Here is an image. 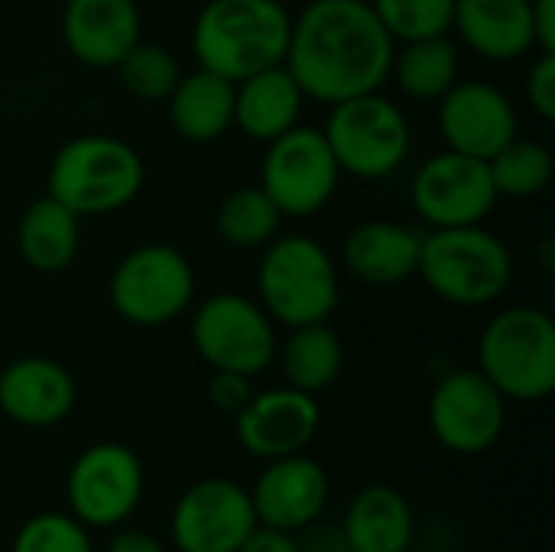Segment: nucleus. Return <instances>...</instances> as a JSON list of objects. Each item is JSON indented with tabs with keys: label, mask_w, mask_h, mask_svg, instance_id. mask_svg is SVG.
I'll return each mask as SVG.
<instances>
[{
	"label": "nucleus",
	"mask_w": 555,
	"mask_h": 552,
	"mask_svg": "<svg viewBox=\"0 0 555 552\" xmlns=\"http://www.w3.org/2000/svg\"><path fill=\"white\" fill-rule=\"evenodd\" d=\"M397 42L377 20L371 0H309L293 20L283 65L302 94L338 104L380 91L390 81Z\"/></svg>",
	"instance_id": "f257e3e1"
},
{
	"label": "nucleus",
	"mask_w": 555,
	"mask_h": 552,
	"mask_svg": "<svg viewBox=\"0 0 555 552\" xmlns=\"http://www.w3.org/2000/svg\"><path fill=\"white\" fill-rule=\"evenodd\" d=\"M289 33L293 13L280 0H208L192 26V52L202 68L241 81L280 65Z\"/></svg>",
	"instance_id": "f03ea898"
},
{
	"label": "nucleus",
	"mask_w": 555,
	"mask_h": 552,
	"mask_svg": "<svg viewBox=\"0 0 555 552\" xmlns=\"http://www.w3.org/2000/svg\"><path fill=\"white\" fill-rule=\"evenodd\" d=\"M140 153L111 133H81L59 146L49 163L46 195L78 218H101L127 208L143 189Z\"/></svg>",
	"instance_id": "7ed1b4c3"
},
{
	"label": "nucleus",
	"mask_w": 555,
	"mask_h": 552,
	"mask_svg": "<svg viewBox=\"0 0 555 552\" xmlns=\"http://www.w3.org/2000/svg\"><path fill=\"white\" fill-rule=\"evenodd\" d=\"M416 273L442 303L478 309L507 293L514 280V254L485 224L436 228L423 234Z\"/></svg>",
	"instance_id": "20e7f679"
},
{
	"label": "nucleus",
	"mask_w": 555,
	"mask_h": 552,
	"mask_svg": "<svg viewBox=\"0 0 555 552\" xmlns=\"http://www.w3.org/2000/svg\"><path fill=\"white\" fill-rule=\"evenodd\" d=\"M478 371L504 400L537 403L555 390V322L540 306H507L481 332Z\"/></svg>",
	"instance_id": "39448f33"
},
{
	"label": "nucleus",
	"mask_w": 555,
	"mask_h": 552,
	"mask_svg": "<svg viewBox=\"0 0 555 552\" xmlns=\"http://www.w3.org/2000/svg\"><path fill=\"white\" fill-rule=\"evenodd\" d=\"M257 296L263 312L286 329L328 322L341 296L338 267L315 238H273L257 267Z\"/></svg>",
	"instance_id": "423d86ee"
},
{
	"label": "nucleus",
	"mask_w": 555,
	"mask_h": 552,
	"mask_svg": "<svg viewBox=\"0 0 555 552\" xmlns=\"http://www.w3.org/2000/svg\"><path fill=\"white\" fill-rule=\"evenodd\" d=\"M328 107L322 133L341 172L354 179H387L406 163L413 146L410 120L387 94L367 91Z\"/></svg>",
	"instance_id": "0eeeda50"
},
{
	"label": "nucleus",
	"mask_w": 555,
	"mask_h": 552,
	"mask_svg": "<svg viewBox=\"0 0 555 552\" xmlns=\"http://www.w3.org/2000/svg\"><path fill=\"white\" fill-rule=\"evenodd\" d=\"M114 312L140 329L176 322L195 296V270L172 244H143L120 257L111 273Z\"/></svg>",
	"instance_id": "6e6552de"
},
{
	"label": "nucleus",
	"mask_w": 555,
	"mask_h": 552,
	"mask_svg": "<svg viewBox=\"0 0 555 552\" xmlns=\"http://www.w3.org/2000/svg\"><path fill=\"white\" fill-rule=\"evenodd\" d=\"M263 146L267 153L257 185L270 195L283 218H309L332 202L341 169L319 127L296 124Z\"/></svg>",
	"instance_id": "1a4fd4ad"
},
{
	"label": "nucleus",
	"mask_w": 555,
	"mask_h": 552,
	"mask_svg": "<svg viewBox=\"0 0 555 552\" xmlns=\"http://www.w3.org/2000/svg\"><path fill=\"white\" fill-rule=\"evenodd\" d=\"M276 322L260 303L218 293L208 296L192 316V348L211 371H234L257 377L276 358Z\"/></svg>",
	"instance_id": "9d476101"
},
{
	"label": "nucleus",
	"mask_w": 555,
	"mask_h": 552,
	"mask_svg": "<svg viewBox=\"0 0 555 552\" xmlns=\"http://www.w3.org/2000/svg\"><path fill=\"white\" fill-rule=\"evenodd\" d=\"M146 472L140 455L124 442H94L68 468V514L88 530H114L133 517L143 501Z\"/></svg>",
	"instance_id": "9b49d317"
},
{
	"label": "nucleus",
	"mask_w": 555,
	"mask_h": 552,
	"mask_svg": "<svg viewBox=\"0 0 555 552\" xmlns=\"http://www.w3.org/2000/svg\"><path fill=\"white\" fill-rule=\"evenodd\" d=\"M498 198L488 163L455 150L429 156L410 185V205L429 231L485 224Z\"/></svg>",
	"instance_id": "f8f14e48"
},
{
	"label": "nucleus",
	"mask_w": 555,
	"mask_h": 552,
	"mask_svg": "<svg viewBox=\"0 0 555 552\" xmlns=\"http://www.w3.org/2000/svg\"><path fill=\"white\" fill-rule=\"evenodd\" d=\"M507 426V400L478 371H449L429 397V429L455 455L488 452Z\"/></svg>",
	"instance_id": "ddd939ff"
},
{
	"label": "nucleus",
	"mask_w": 555,
	"mask_h": 552,
	"mask_svg": "<svg viewBox=\"0 0 555 552\" xmlns=\"http://www.w3.org/2000/svg\"><path fill=\"white\" fill-rule=\"evenodd\" d=\"M254 527L250 491L231 478L195 482L169 517V537L179 552H237Z\"/></svg>",
	"instance_id": "4468645a"
},
{
	"label": "nucleus",
	"mask_w": 555,
	"mask_h": 552,
	"mask_svg": "<svg viewBox=\"0 0 555 552\" xmlns=\"http://www.w3.org/2000/svg\"><path fill=\"white\" fill-rule=\"evenodd\" d=\"M439 133L449 150L488 163L520 133V117L498 85L468 78L439 98Z\"/></svg>",
	"instance_id": "2eb2a0df"
},
{
	"label": "nucleus",
	"mask_w": 555,
	"mask_h": 552,
	"mask_svg": "<svg viewBox=\"0 0 555 552\" xmlns=\"http://www.w3.org/2000/svg\"><path fill=\"white\" fill-rule=\"evenodd\" d=\"M319 426H322V410L315 397L289 384L254 394L234 413L237 442L263 462L302 452L315 439Z\"/></svg>",
	"instance_id": "dca6fc26"
},
{
	"label": "nucleus",
	"mask_w": 555,
	"mask_h": 552,
	"mask_svg": "<svg viewBox=\"0 0 555 552\" xmlns=\"http://www.w3.org/2000/svg\"><path fill=\"white\" fill-rule=\"evenodd\" d=\"M328 491V472L315 459L296 452L267 462L250 488V504L257 524L296 534L322 517Z\"/></svg>",
	"instance_id": "f3484780"
},
{
	"label": "nucleus",
	"mask_w": 555,
	"mask_h": 552,
	"mask_svg": "<svg viewBox=\"0 0 555 552\" xmlns=\"http://www.w3.org/2000/svg\"><path fill=\"white\" fill-rule=\"evenodd\" d=\"M75 377L52 358H16L0 371V413L29 429L62 423L75 410Z\"/></svg>",
	"instance_id": "a211bd4d"
},
{
	"label": "nucleus",
	"mask_w": 555,
	"mask_h": 552,
	"mask_svg": "<svg viewBox=\"0 0 555 552\" xmlns=\"http://www.w3.org/2000/svg\"><path fill=\"white\" fill-rule=\"evenodd\" d=\"M65 49L88 68H114L140 42L137 0H65Z\"/></svg>",
	"instance_id": "6ab92c4d"
},
{
	"label": "nucleus",
	"mask_w": 555,
	"mask_h": 552,
	"mask_svg": "<svg viewBox=\"0 0 555 552\" xmlns=\"http://www.w3.org/2000/svg\"><path fill=\"white\" fill-rule=\"evenodd\" d=\"M423 231L400 221H364L341 247L345 267L367 286H397L420 267Z\"/></svg>",
	"instance_id": "aec40b11"
},
{
	"label": "nucleus",
	"mask_w": 555,
	"mask_h": 552,
	"mask_svg": "<svg viewBox=\"0 0 555 552\" xmlns=\"http://www.w3.org/2000/svg\"><path fill=\"white\" fill-rule=\"evenodd\" d=\"M452 29L488 62H517L537 49L530 0H455Z\"/></svg>",
	"instance_id": "412c9836"
},
{
	"label": "nucleus",
	"mask_w": 555,
	"mask_h": 552,
	"mask_svg": "<svg viewBox=\"0 0 555 552\" xmlns=\"http://www.w3.org/2000/svg\"><path fill=\"white\" fill-rule=\"evenodd\" d=\"M302 104L306 94L283 62L234 81V127L257 143H270L296 127Z\"/></svg>",
	"instance_id": "4be33fe9"
},
{
	"label": "nucleus",
	"mask_w": 555,
	"mask_h": 552,
	"mask_svg": "<svg viewBox=\"0 0 555 552\" xmlns=\"http://www.w3.org/2000/svg\"><path fill=\"white\" fill-rule=\"evenodd\" d=\"M416 537L410 501L390 485L361 488L345 511V543L351 552H406Z\"/></svg>",
	"instance_id": "5701e85b"
},
{
	"label": "nucleus",
	"mask_w": 555,
	"mask_h": 552,
	"mask_svg": "<svg viewBox=\"0 0 555 552\" xmlns=\"http://www.w3.org/2000/svg\"><path fill=\"white\" fill-rule=\"evenodd\" d=\"M176 133L189 143H215L234 127V81L218 72H182L166 98Z\"/></svg>",
	"instance_id": "b1692460"
},
{
	"label": "nucleus",
	"mask_w": 555,
	"mask_h": 552,
	"mask_svg": "<svg viewBox=\"0 0 555 552\" xmlns=\"http://www.w3.org/2000/svg\"><path fill=\"white\" fill-rule=\"evenodd\" d=\"M78 244H81V218L72 208H65L52 195H42L26 205L16 228V247L29 270L62 273L78 257Z\"/></svg>",
	"instance_id": "393cba45"
},
{
	"label": "nucleus",
	"mask_w": 555,
	"mask_h": 552,
	"mask_svg": "<svg viewBox=\"0 0 555 552\" xmlns=\"http://www.w3.org/2000/svg\"><path fill=\"white\" fill-rule=\"evenodd\" d=\"M276 355L286 384L312 397L328 390L345 364L341 338L328 322H309L289 329V338L283 342V348H276Z\"/></svg>",
	"instance_id": "a878e982"
},
{
	"label": "nucleus",
	"mask_w": 555,
	"mask_h": 552,
	"mask_svg": "<svg viewBox=\"0 0 555 552\" xmlns=\"http://www.w3.org/2000/svg\"><path fill=\"white\" fill-rule=\"evenodd\" d=\"M390 78H397L403 94L416 101H439L459 81V49L449 36L400 42Z\"/></svg>",
	"instance_id": "bb28decb"
},
{
	"label": "nucleus",
	"mask_w": 555,
	"mask_h": 552,
	"mask_svg": "<svg viewBox=\"0 0 555 552\" xmlns=\"http://www.w3.org/2000/svg\"><path fill=\"white\" fill-rule=\"evenodd\" d=\"M280 208L270 202V195L260 189V185H241L234 189L221 208H218V234L228 247H237V251H257V247H267L276 231H280Z\"/></svg>",
	"instance_id": "cd10ccee"
},
{
	"label": "nucleus",
	"mask_w": 555,
	"mask_h": 552,
	"mask_svg": "<svg viewBox=\"0 0 555 552\" xmlns=\"http://www.w3.org/2000/svg\"><path fill=\"white\" fill-rule=\"evenodd\" d=\"M553 169L555 163L550 146H543L537 140H524L520 133L488 159L491 182H494L498 195H507V198L543 195L553 182Z\"/></svg>",
	"instance_id": "c85d7f7f"
},
{
	"label": "nucleus",
	"mask_w": 555,
	"mask_h": 552,
	"mask_svg": "<svg viewBox=\"0 0 555 552\" xmlns=\"http://www.w3.org/2000/svg\"><path fill=\"white\" fill-rule=\"evenodd\" d=\"M114 68L120 75V85L140 101H166L182 75L176 55L166 46L143 42V39L137 46H130L127 55Z\"/></svg>",
	"instance_id": "c756f323"
},
{
	"label": "nucleus",
	"mask_w": 555,
	"mask_h": 552,
	"mask_svg": "<svg viewBox=\"0 0 555 552\" xmlns=\"http://www.w3.org/2000/svg\"><path fill=\"white\" fill-rule=\"evenodd\" d=\"M371 7L397 46L452 33L455 0H371Z\"/></svg>",
	"instance_id": "7c9ffc66"
},
{
	"label": "nucleus",
	"mask_w": 555,
	"mask_h": 552,
	"mask_svg": "<svg viewBox=\"0 0 555 552\" xmlns=\"http://www.w3.org/2000/svg\"><path fill=\"white\" fill-rule=\"evenodd\" d=\"M10 552H94V543L72 514L42 511L16 530Z\"/></svg>",
	"instance_id": "2f4dec72"
},
{
	"label": "nucleus",
	"mask_w": 555,
	"mask_h": 552,
	"mask_svg": "<svg viewBox=\"0 0 555 552\" xmlns=\"http://www.w3.org/2000/svg\"><path fill=\"white\" fill-rule=\"evenodd\" d=\"M527 101L537 117L555 120V52H540L527 72Z\"/></svg>",
	"instance_id": "473e14b6"
},
{
	"label": "nucleus",
	"mask_w": 555,
	"mask_h": 552,
	"mask_svg": "<svg viewBox=\"0 0 555 552\" xmlns=\"http://www.w3.org/2000/svg\"><path fill=\"white\" fill-rule=\"evenodd\" d=\"M250 397H254V387H250V377H244V374L215 371L211 381H208V400H211V407H218L221 413H231V416H234Z\"/></svg>",
	"instance_id": "72a5a7b5"
},
{
	"label": "nucleus",
	"mask_w": 555,
	"mask_h": 552,
	"mask_svg": "<svg viewBox=\"0 0 555 552\" xmlns=\"http://www.w3.org/2000/svg\"><path fill=\"white\" fill-rule=\"evenodd\" d=\"M237 552H302V547H299L296 534L257 524V527L250 530V537L244 540V547Z\"/></svg>",
	"instance_id": "f704fd0d"
},
{
	"label": "nucleus",
	"mask_w": 555,
	"mask_h": 552,
	"mask_svg": "<svg viewBox=\"0 0 555 552\" xmlns=\"http://www.w3.org/2000/svg\"><path fill=\"white\" fill-rule=\"evenodd\" d=\"M530 23L537 52H555V0H530Z\"/></svg>",
	"instance_id": "c9c22d12"
},
{
	"label": "nucleus",
	"mask_w": 555,
	"mask_h": 552,
	"mask_svg": "<svg viewBox=\"0 0 555 552\" xmlns=\"http://www.w3.org/2000/svg\"><path fill=\"white\" fill-rule=\"evenodd\" d=\"M104 552H166V547L146 530H117Z\"/></svg>",
	"instance_id": "e433bc0d"
},
{
	"label": "nucleus",
	"mask_w": 555,
	"mask_h": 552,
	"mask_svg": "<svg viewBox=\"0 0 555 552\" xmlns=\"http://www.w3.org/2000/svg\"><path fill=\"white\" fill-rule=\"evenodd\" d=\"M436 552H452V550H436Z\"/></svg>",
	"instance_id": "4c0bfd02"
},
{
	"label": "nucleus",
	"mask_w": 555,
	"mask_h": 552,
	"mask_svg": "<svg viewBox=\"0 0 555 552\" xmlns=\"http://www.w3.org/2000/svg\"><path fill=\"white\" fill-rule=\"evenodd\" d=\"M348 552H351V550H348Z\"/></svg>",
	"instance_id": "58836bf2"
}]
</instances>
